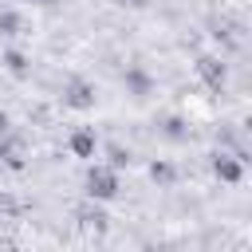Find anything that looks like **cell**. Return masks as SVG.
Returning <instances> with one entry per match:
<instances>
[{
  "label": "cell",
  "mask_w": 252,
  "mask_h": 252,
  "mask_svg": "<svg viewBox=\"0 0 252 252\" xmlns=\"http://www.w3.org/2000/svg\"><path fill=\"white\" fill-rule=\"evenodd\" d=\"M24 32V20H20V12H12V8H0V35H20Z\"/></svg>",
  "instance_id": "obj_7"
},
{
  "label": "cell",
  "mask_w": 252,
  "mask_h": 252,
  "mask_svg": "<svg viewBox=\"0 0 252 252\" xmlns=\"http://www.w3.org/2000/svg\"><path fill=\"white\" fill-rule=\"evenodd\" d=\"M63 102L75 106V110H91V106H94V87H91L87 79H71L67 91H63Z\"/></svg>",
  "instance_id": "obj_2"
},
{
  "label": "cell",
  "mask_w": 252,
  "mask_h": 252,
  "mask_svg": "<svg viewBox=\"0 0 252 252\" xmlns=\"http://www.w3.org/2000/svg\"><path fill=\"white\" fill-rule=\"evenodd\" d=\"M150 177H154V181H161V185H169V181L177 177V169H173L169 161H154V165H150Z\"/></svg>",
  "instance_id": "obj_9"
},
{
  "label": "cell",
  "mask_w": 252,
  "mask_h": 252,
  "mask_svg": "<svg viewBox=\"0 0 252 252\" xmlns=\"http://www.w3.org/2000/svg\"><path fill=\"white\" fill-rule=\"evenodd\" d=\"M126 83H130L138 94H146V91H150V79H146L142 71H126Z\"/></svg>",
  "instance_id": "obj_11"
},
{
  "label": "cell",
  "mask_w": 252,
  "mask_h": 252,
  "mask_svg": "<svg viewBox=\"0 0 252 252\" xmlns=\"http://www.w3.org/2000/svg\"><path fill=\"white\" fill-rule=\"evenodd\" d=\"M75 217H79V224H83V228H94V232H102V228H106V213H102L94 201L75 205Z\"/></svg>",
  "instance_id": "obj_4"
},
{
  "label": "cell",
  "mask_w": 252,
  "mask_h": 252,
  "mask_svg": "<svg viewBox=\"0 0 252 252\" xmlns=\"http://www.w3.org/2000/svg\"><path fill=\"white\" fill-rule=\"evenodd\" d=\"M213 169H217L220 181H240V161H236V158H224V154H220V158L213 161Z\"/></svg>",
  "instance_id": "obj_5"
},
{
  "label": "cell",
  "mask_w": 252,
  "mask_h": 252,
  "mask_svg": "<svg viewBox=\"0 0 252 252\" xmlns=\"http://www.w3.org/2000/svg\"><path fill=\"white\" fill-rule=\"evenodd\" d=\"M16 209H20V205H16V197H8V193H0V213H4V217H12Z\"/></svg>",
  "instance_id": "obj_13"
},
{
  "label": "cell",
  "mask_w": 252,
  "mask_h": 252,
  "mask_svg": "<svg viewBox=\"0 0 252 252\" xmlns=\"http://www.w3.org/2000/svg\"><path fill=\"white\" fill-rule=\"evenodd\" d=\"M4 67H8L12 75H28V59H24L20 51H4Z\"/></svg>",
  "instance_id": "obj_10"
},
{
  "label": "cell",
  "mask_w": 252,
  "mask_h": 252,
  "mask_svg": "<svg viewBox=\"0 0 252 252\" xmlns=\"http://www.w3.org/2000/svg\"><path fill=\"white\" fill-rule=\"evenodd\" d=\"M165 130H169V134H173V138H181V134H185V126H181V122H177V118H169V122H165Z\"/></svg>",
  "instance_id": "obj_14"
},
{
  "label": "cell",
  "mask_w": 252,
  "mask_h": 252,
  "mask_svg": "<svg viewBox=\"0 0 252 252\" xmlns=\"http://www.w3.org/2000/svg\"><path fill=\"white\" fill-rule=\"evenodd\" d=\"M197 75H201L209 87H224V79H228V71H224V63H220L217 55H201V59H197Z\"/></svg>",
  "instance_id": "obj_3"
},
{
  "label": "cell",
  "mask_w": 252,
  "mask_h": 252,
  "mask_svg": "<svg viewBox=\"0 0 252 252\" xmlns=\"http://www.w3.org/2000/svg\"><path fill=\"white\" fill-rule=\"evenodd\" d=\"M71 150H75L79 158H91V154H94V134H91V130H75V134H71Z\"/></svg>",
  "instance_id": "obj_6"
},
{
  "label": "cell",
  "mask_w": 252,
  "mask_h": 252,
  "mask_svg": "<svg viewBox=\"0 0 252 252\" xmlns=\"http://www.w3.org/2000/svg\"><path fill=\"white\" fill-rule=\"evenodd\" d=\"M118 4H130V8H138V4H146V0H118Z\"/></svg>",
  "instance_id": "obj_17"
},
{
  "label": "cell",
  "mask_w": 252,
  "mask_h": 252,
  "mask_svg": "<svg viewBox=\"0 0 252 252\" xmlns=\"http://www.w3.org/2000/svg\"><path fill=\"white\" fill-rule=\"evenodd\" d=\"M110 161H114V165H130V150H122V146H110Z\"/></svg>",
  "instance_id": "obj_12"
},
{
  "label": "cell",
  "mask_w": 252,
  "mask_h": 252,
  "mask_svg": "<svg viewBox=\"0 0 252 252\" xmlns=\"http://www.w3.org/2000/svg\"><path fill=\"white\" fill-rule=\"evenodd\" d=\"M4 130H8V114L0 110V134H4Z\"/></svg>",
  "instance_id": "obj_15"
},
{
  "label": "cell",
  "mask_w": 252,
  "mask_h": 252,
  "mask_svg": "<svg viewBox=\"0 0 252 252\" xmlns=\"http://www.w3.org/2000/svg\"><path fill=\"white\" fill-rule=\"evenodd\" d=\"M0 158H4L12 169H24V146H20V142H4V146H0Z\"/></svg>",
  "instance_id": "obj_8"
},
{
  "label": "cell",
  "mask_w": 252,
  "mask_h": 252,
  "mask_svg": "<svg viewBox=\"0 0 252 252\" xmlns=\"http://www.w3.org/2000/svg\"><path fill=\"white\" fill-rule=\"evenodd\" d=\"M0 252H20V248L16 244H0Z\"/></svg>",
  "instance_id": "obj_16"
},
{
  "label": "cell",
  "mask_w": 252,
  "mask_h": 252,
  "mask_svg": "<svg viewBox=\"0 0 252 252\" xmlns=\"http://www.w3.org/2000/svg\"><path fill=\"white\" fill-rule=\"evenodd\" d=\"M87 193H91V201L114 197V193H118V173L106 169V165H91V169H87Z\"/></svg>",
  "instance_id": "obj_1"
}]
</instances>
